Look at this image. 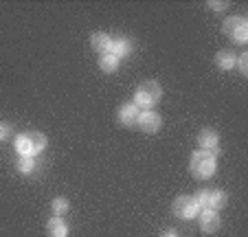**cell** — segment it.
<instances>
[{
  "mask_svg": "<svg viewBox=\"0 0 248 237\" xmlns=\"http://www.w3.org/2000/svg\"><path fill=\"white\" fill-rule=\"evenodd\" d=\"M46 147V136L40 132H24L16 139V149L20 152V156H35Z\"/></svg>",
  "mask_w": 248,
  "mask_h": 237,
  "instance_id": "1",
  "label": "cell"
},
{
  "mask_svg": "<svg viewBox=\"0 0 248 237\" xmlns=\"http://www.w3.org/2000/svg\"><path fill=\"white\" fill-rule=\"evenodd\" d=\"M191 174L198 180H206L216 174V156L211 152H196L191 156Z\"/></svg>",
  "mask_w": 248,
  "mask_h": 237,
  "instance_id": "2",
  "label": "cell"
},
{
  "mask_svg": "<svg viewBox=\"0 0 248 237\" xmlns=\"http://www.w3.org/2000/svg\"><path fill=\"white\" fill-rule=\"evenodd\" d=\"M163 97V88H160L156 81H145L136 88V95H134V103L136 106H143V108H152L160 101Z\"/></svg>",
  "mask_w": 248,
  "mask_h": 237,
  "instance_id": "3",
  "label": "cell"
},
{
  "mask_svg": "<svg viewBox=\"0 0 248 237\" xmlns=\"http://www.w3.org/2000/svg\"><path fill=\"white\" fill-rule=\"evenodd\" d=\"M196 202H198V206L217 211L226 205V193L224 191H217V189H200L196 195Z\"/></svg>",
  "mask_w": 248,
  "mask_h": 237,
  "instance_id": "4",
  "label": "cell"
},
{
  "mask_svg": "<svg viewBox=\"0 0 248 237\" xmlns=\"http://www.w3.org/2000/svg\"><path fill=\"white\" fill-rule=\"evenodd\" d=\"M173 213L183 220H191L200 213V206H198L196 198H191V195H180L178 200L173 202Z\"/></svg>",
  "mask_w": 248,
  "mask_h": 237,
  "instance_id": "5",
  "label": "cell"
},
{
  "mask_svg": "<svg viewBox=\"0 0 248 237\" xmlns=\"http://www.w3.org/2000/svg\"><path fill=\"white\" fill-rule=\"evenodd\" d=\"M224 33L226 35H231L233 40H237L239 44H244L248 40V22L244 18H239V16L229 18L224 22Z\"/></svg>",
  "mask_w": 248,
  "mask_h": 237,
  "instance_id": "6",
  "label": "cell"
},
{
  "mask_svg": "<svg viewBox=\"0 0 248 237\" xmlns=\"http://www.w3.org/2000/svg\"><path fill=\"white\" fill-rule=\"evenodd\" d=\"M140 126V130L147 132V134H154V132L160 130V126H163V119H160V114H156V112H140L139 114V121H136Z\"/></svg>",
  "mask_w": 248,
  "mask_h": 237,
  "instance_id": "7",
  "label": "cell"
},
{
  "mask_svg": "<svg viewBox=\"0 0 248 237\" xmlns=\"http://www.w3.org/2000/svg\"><path fill=\"white\" fill-rule=\"evenodd\" d=\"M200 228L204 233H216L220 228V215L213 209H204L200 213Z\"/></svg>",
  "mask_w": 248,
  "mask_h": 237,
  "instance_id": "8",
  "label": "cell"
},
{
  "mask_svg": "<svg viewBox=\"0 0 248 237\" xmlns=\"http://www.w3.org/2000/svg\"><path fill=\"white\" fill-rule=\"evenodd\" d=\"M139 106L136 103H125V106L119 108V121L123 123V126H134L136 121H139Z\"/></svg>",
  "mask_w": 248,
  "mask_h": 237,
  "instance_id": "9",
  "label": "cell"
},
{
  "mask_svg": "<svg viewBox=\"0 0 248 237\" xmlns=\"http://www.w3.org/2000/svg\"><path fill=\"white\" fill-rule=\"evenodd\" d=\"M90 44H93L94 51H99L103 55V53H110V47H112V40H110L108 33H94L93 37H90Z\"/></svg>",
  "mask_w": 248,
  "mask_h": 237,
  "instance_id": "10",
  "label": "cell"
},
{
  "mask_svg": "<svg viewBox=\"0 0 248 237\" xmlns=\"http://www.w3.org/2000/svg\"><path fill=\"white\" fill-rule=\"evenodd\" d=\"M198 143H200V147H204V152H209V149H216L217 143H220V139H217V132L216 130H202L200 136H198Z\"/></svg>",
  "mask_w": 248,
  "mask_h": 237,
  "instance_id": "11",
  "label": "cell"
},
{
  "mask_svg": "<svg viewBox=\"0 0 248 237\" xmlns=\"http://www.w3.org/2000/svg\"><path fill=\"white\" fill-rule=\"evenodd\" d=\"M46 231H48V237H66L68 235V226H66V222L60 218L48 220Z\"/></svg>",
  "mask_w": 248,
  "mask_h": 237,
  "instance_id": "12",
  "label": "cell"
},
{
  "mask_svg": "<svg viewBox=\"0 0 248 237\" xmlns=\"http://www.w3.org/2000/svg\"><path fill=\"white\" fill-rule=\"evenodd\" d=\"M216 64L220 66L222 70H231L235 64H237V57H235L233 51H229V48H224V51H220L216 55Z\"/></svg>",
  "mask_w": 248,
  "mask_h": 237,
  "instance_id": "13",
  "label": "cell"
},
{
  "mask_svg": "<svg viewBox=\"0 0 248 237\" xmlns=\"http://www.w3.org/2000/svg\"><path fill=\"white\" fill-rule=\"evenodd\" d=\"M99 66H101L103 73H114L119 68V57H114L112 53H103L101 60H99Z\"/></svg>",
  "mask_w": 248,
  "mask_h": 237,
  "instance_id": "14",
  "label": "cell"
},
{
  "mask_svg": "<svg viewBox=\"0 0 248 237\" xmlns=\"http://www.w3.org/2000/svg\"><path fill=\"white\" fill-rule=\"evenodd\" d=\"M130 42L127 40H117V42H112V47H110V53H112L114 57H125L127 53H130Z\"/></svg>",
  "mask_w": 248,
  "mask_h": 237,
  "instance_id": "15",
  "label": "cell"
},
{
  "mask_svg": "<svg viewBox=\"0 0 248 237\" xmlns=\"http://www.w3.org/2000/svg\"><path fill=\"white\" fill-rule=\"evenodd\" d=\"M18 169L22 174H31L35 169V163H33V156H20L18 160Z\"/></svg>",
  "mask_w": 248,
  "mask_h": 237,
  "instance_id": "16",
  "label": "cell"
},
{
  "mask_svg": "<svg viewBox=\"0 0 248 237\" xmlns=\"http://www.w3.org/2000/svg\"><path fill=\"white\" fill-rule=\"evenodd\" d=\"M68 209H70V205L66 198H55V200H53V213L55 215H64Z\"/></svg>",
  "mask_w": 248,
  "mask_h": 237,
  "instance_id": "17",
  "label": "cell"
},
{
  "mask_svg": "<svg viewBox=\"0 0 248 237\" xmlns=\"http://www.w3.org/2000/svg\"><path fill=\"white\" fill-rule=\"evenodd\" d=\"M237 62H239V70H242V75H248V53H244Z\"/></svg>",
  "mask_w": 248,
  "mask_h": 237,
  "instance_id": "18",
  "label": "cell"
},
{
  "mask_svg": "<svg viewBox=\"0 0 248 237\" xmlns=\"http://www.w3.org/2000/svg\"><path fill=\"white\" fill-rule=\"evenodd\" d=\"M9 136H11V126L9 123H0V141L9 139Z\"/></svg>",
  "mask_w": 248,
  "mask_h": 237,
  "instance_id": "19",
  "label": "cell"
},
{
  "mask_svg": "<svg viewBox=\"0 0 248 237\" xmlns=\"http://www.w3.org/2000/svg\"><path fill=\"white\" fill-rule=\"evenodd\" d=\"M209 7L211 9H216V11H220V9H224L226 7V2H209Z\"/></svg>",
  "mask_w": 248,
  "mask_h": 237,
  "instance_id": "20",
  "label": "cell"
},
{
  "mask_svg": "<svg viewBox=\"0 0 248 237\" xmlns=\"http://www.w3.org/2000/svg\"><path fill=\"white\" fill-rule=\"evenodd\" d=\"M163 237H178V235H176V233H173V231H167Z\"/></svg>",
  "mask_w": 248,
  "mask_h": 237,
  "instance_id": "21",
  "label": "cell"
}]
</instances>
